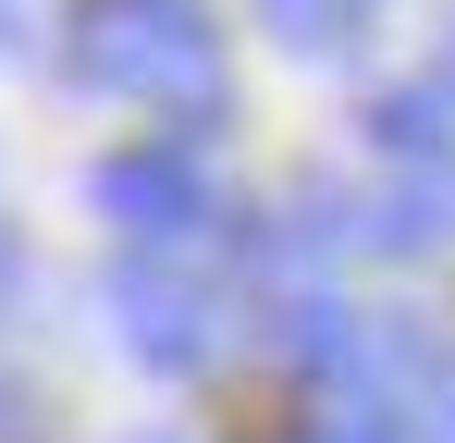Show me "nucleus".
Here are the masks:
<instances>
[{"label":"nucleus","instance_id":"nucleus-5","mask_svg":"<svg viewBox=\"0 0 455 443\" xmlns=\"http://www.w3.org/2000/svg\"><path fill=\"white\" fill-rule=\"evenodd\" d=\"M259 25H271L296 62H345V50L381 25V0H259Z\"/></svg>","mask_w":455,"mask_h":443},{"label":"nucleus","instance_id":"nucleus-7","mask_svg":"<svg viewBox=\"0 0 455 443\" xmlns=\"http://www.w3.org/2000/svg\"><path fill=\"white\" fill-rule=\"evenodd\" d=\"M0 284H12V246H0Z\"/></svg>","mask_w":455,"mask_h":443},{"label":"nucleus","instance_id":"nucleus-9","mask_svg":"<svg viewBox=\"0 0 455 443\" xmlns=\"http://www.w3.org/2000/svg\"><path fill=\"white\" fill-rule=\"evenodd\" d=\"M0 419H12V394H0Z\"/></svg>","mask_w":455,"mask_h":443},{"label":"nucleus","instance_id":"nucleus-6","mask_svg":"<svg viewBox=\"0 0 455 443\" xmlns=\"http://www.w3.org/2000/svg\"><path fill=\"white\" fill-rule=\"evenodd\" d=\"M406 443H455V369L431 382V394H419V431H406Z\"/></svg>","mask_w":455,"mask_h":443},{"label":"nucleus","instance_id":"nucleus-8","mask_svg":"<svg viewBox=\"0 0 455 443\" xmlns=\"http://www.w3.org/2000/svg\"><path fill=\"white\" fill-rule=\"evenodd\" d=\"M443 74H455V37H443Z\"/></svg>","mask_w":455,"mask_h":443},{"label":"nucleus","instance_id":"nucleus-2","mask_svg":"<svg viewBox=\"0 0 455 443\" xmlns=\"http://www.w3.org/2000/svg\"><path fill=\"white\" fill-rule=\"evenodd\" d=\"M99 210L124 222L148 259H172V246H197V234H222V185H210V160H197V136H148V148H111L99 160Z\"/></svg>","mask_w":455,"mask_h":443},{"label":"nucleus","instance_id":"nucleus-1","mask_svg":"<svg viewBox=\"0 0 455 443\" xmlns=\"http://www.w3.org/2000/svg\"><path fill=\"white\" fill-rule=\"evenodd\" d=\"M75 74L111 86L124 111L172 124V136H197V148L222 124V25H210V0H75Z\"/></svg>","mask_w":455,"mask_h":443},{"label":"nucleus","instance_id":"nucleus-4","mask_svg":"<svg viewBox=\"0 0 455 443\" xmlns=\"http://www.w3.org/2000/svg\"><path fill=\"white\" fill-rule=\"evenodd\" d=\"M370 136L394 148V160H455V74L381 86V99H370Z\"/></svg>","mask_w":455,"mask_h":443},{"label":"nucleus","instance_id":"nucleus-3","mask_svg":"<svg viewBox=\"0 0 455 443\" xmlns=\"http://www.w3.org/2000/svg\"><path fill=\"white\" fill-rule=\"evenodd\" d=\"M111 320H124V358L160 369V382H185V369H210V358H222V295H210V284H185L172 259L124 271V284H111Z\"/></svg>","mask_w":455,"mask_h":443}]
</instances>
